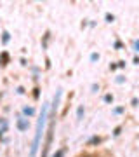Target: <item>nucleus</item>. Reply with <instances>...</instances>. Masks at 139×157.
<instances>
[{"instance_id":"14","label":"nucleus","mask_w":139,"mask_h":157,"mask_svg":"<svg viewBox=\"0 0 139 157\" xmlns=\"http://www.w3.org/2000/svg\"><path fill=\"white\" fill-rule=\"evenodd\" d=\"M5 129H7V124H4V126H2V129H0V138H2V135H4V133H5Z\"/></svg>"},{"instance_id":"1","label":"nucleus","mask_w":139,"mask_h":157,"mask_svg":"<svg viewBox=\"0 0 139 157\" xmlns=\"http://www.w3.org/2000/svg\"><path fill=\"white\" fill-rule=\"evenodd\" d=\"M47 105L42 107V113H40V119H38V124H37V133H35V138H33V143H31V150H30V155L35 157L37 155V150H38V145H40V140H42V135H44V126L47 122Z\"/></svg>"},{"instance_id":"16","label":"nucleus","mask_w":139,"mask_h":157,"mask_svg":"<svg viewBox=\"0 0 139 157\" xmlns=\"http://www.w3.org/2000/svg\"><path fill=\"white\" fill-rule=\"evenodd\" d=\"M120 131H122V128H120V126H118V128L115 129V133H113V135H115V136H118V135H120Z\"/></svg>"},{"instance_id":"13","label":"nucleus","mask_w":139,"mask_h":157,"mask_svg":"<svg viewBox=\"0 0 139 157\" xmlns=\"http://www.w3.org/2000/svg\"><path fill=\"white\" fill-rule=\"evenodd\" d=\"M122 112H123L122 107H118V108H115V110H113V113H115V115H118V113H122Z\"/></svg>"},{"instance_id":"11","label":"nucleus","mask_w":139,"mask_h":157,"mask_svg":"<svg viewBox=\"0 0 139 157\" xmlns=\"http://www.w3.org/2000/svg\"><path fill=\"white\" fill-rule=\"evenodd\" d=\"M97 59H99V54L92 52V54H90V61H97Z\"/></svg>"},{"instance_id":"10","label":"nucleus","mask_w":139,"mask_h":157,"mask_svg":"<svg viewBox=\"0 0 139 157\" xmlns=\"http://www.w3.org/2000/svg\"><path fill=\"white\" fill-rule=\"evenodd\" d=\"M106 21L113 23V21H115V16H113V14H106Z\"/></svg>"},{"instance_id":"2","label":"nucleus","mask_w":139,"mask_h":157,"mask_svg":"<svg viewBox=\"0 0 139 157\" xmlns=\"http://www.w3.org/2000/svg\"><path fill=\"white\" fill-rule=\"evenodd\" d=\"M52 136H54V121H50L49 124V131H47V140L44 143V150H42V157H47L50 148V143H52Z\"/></svg>"},{"instance_id":"8","label":"nucleus","mask_w":139,"mask_h":157,"mask_svg":"<svg viewBox=\"0 0 139 157\" xmlns=\"http://www.w3.org/2000/svg\"><path fill=\"white\" fill-rule=\"evenodd\" d=\"M2 40H4V44H7V42L11 40V35L7 33V32H4V37H2Z\"/></svg>"},{"instance_id":"15","label":"nucleus","mask_w":139,"mask_h":157,"mask_svg":"<svg viewBox=\"0 0 139 157\" xmlns=\"http://www.w3.org/2000/svg\"><path fill=\"white\" fill-rule=\"evenodd\" d=\"M134 51H137V52H139V40H136V42H134Z\"/></svg>"},{"instance_id":"3","label":"nucleus","mask_w":139,"mask_h":157,"mask_svg":"<svg viewBox=\"0 0 139 157\" xmlns=\"http://www.w3.org/2000/svg\"><path fill=\"white\" fill-rule=\"evenodd\" d=\"M17 129H19V131H26L28 128H30V121H28V119H17Z\"/></svg>"},{"instance_id":"6","label":"nucleus","mask_w":139,"mask_h":157,"mask_svg":"<svg viewBox=\"0 0 139 157\" xmlns=\"http://www.w3.org/2000/svg\"><path fill=\"white\" fill-rule=\"evenodd\" d=\"M0 59H2V65H5V63L9 61V56H7V52H2V56H0Z\"/></svg>"},{"instance_id":"4","label":"nucleus","mask_w":139,"mask_h":157,"mask_svg":"<svg viewBox=\"0 0 139 157\" xmlns=\"http://www.w3.org/2000/svg\"><path fill=\"white\" fill-rule=\"evenodd\" d=\"M97 143H101V138L99 136H92L89 140V145H97Z\"/></svg>"},{"instance_id":"5","label":"nucleus","mask_w":139,"mask_h":157,"mask_svg":"<svg viewBox=\"0 0 139 157\" xmlns=\"http://www.w3.org/2000/svg\"><path fill=\"white\" fill-rule=\"evenodd\" d=\"M23 112H24V113H26V115H28V117H30V115H33V113H35V110H33V108H31V107H26V108H24V110H23Z\"/></svg>"},{"instance_id":"12","label":"nucleus","mask_w":139,"mask_h":157,"mask_svg":"<svg viewBox=\"0 0 139 157\" xmlns=\"http://www.w3.org/2000/svg\"><path fill=\"white\" fill-rule=\"evenodd\" d=\"M104 101H106V103H111V101H113V96H111V94H106V96H104Z\"/></svg>"},{"instance_id":"9","label":"nucleus","mask_w":139,"mask_h":157,"mask_svg":"<svg viewBox=\"0 0 139 157\" xmlns=\"http://www.w3.org/2000/svg\"><path fill=\"white\" fill-rule=\"evenodd\" d=\"M64 152H66V150H64V148H61V150H57V152H56V154H54L52 157H63V155H64Z\"/></svg>"},{"instance_id":"7","label":"nucleus","mask_w":139,"mask_h":157,"mask_svg":"<svg viewBox=\"0 0 139 157\" xmlns=\"http://www.w3.org/2000/svg\"><path fill=\"white\" fill-rule=\"evenodd\" d=\"M77 117H78V121L83 117V107H78V110H77Z\"/></svg>"}]
</instances>
